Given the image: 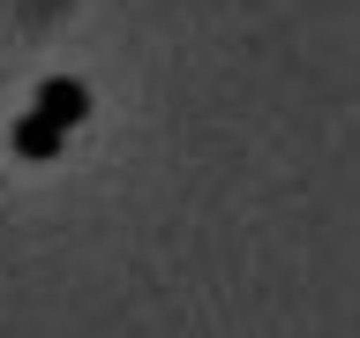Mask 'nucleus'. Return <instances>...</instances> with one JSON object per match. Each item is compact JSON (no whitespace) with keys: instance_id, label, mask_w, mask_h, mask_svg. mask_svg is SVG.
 Wrapping results in <instances>:
<instances>
[{"instance_id":"1","label":"nucleus","mask_w":360,"mask_h":338,"mask_svg":"<svg viewBox=\"0 0 360 338\" xmlns=\"http://www.w3.org/2000/svg\"><path fill=\"white\" fill-rule=\"evenodd\" d=\"M30 113H45L53 128H83V120H90V90L68 83V75H53V83L38 90V106H30Z\"/></svg>"},{"instance_id":"2","label":"nucleus","mask_w":360,"mask_h":338,"mask_svg":"<svg viewBox=\"0 0 360 338\" xmlns=\"http://www.w3.org/2000/svg\"><path fill=\"white\" fill-rule=\"evenodd\" d=\"M60 143H68V128H53L45 113H22V120H15V151L22 158H53Z\"/></svg>"},{"instance_id":"3","label":"nucleus","mask_w":360,"mask_h":338,"mask_svg":"<svg viewBox=\"0 0 360 338\" xmlns=\"http://www.w3.org/2000/svg\"><path fill=\"white\" fill-rule=\"evenodd\" d=\"M53 8H60V0H30V23H45V15H53Z\"/></svg>"}]
</instances>
